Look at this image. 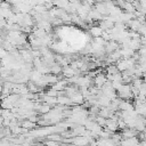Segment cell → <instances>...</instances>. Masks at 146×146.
<instances>
[{
    "label": "cell",
    "mask_w": 146,
    "mask_h": 146,
    "mask_svg": "<svg viewBox=\"0 0 146 146\" xmlns=\"http://www.w3.org/2000/svg\"><path fill=\"white\" fill-rule=\"evenodd\" d=\"M19 125L24 129V130H33L35 127H36V124L35 123H32L31 121H29V120H23L21 123H19Z\"/></svg>",
    "instance_id": "obj_10"
},
{
    "label": "cell",
    "mask_w": 146,
    "mask_h": 146,
    "mask_svg": "<svg viewBox=\"0 0 146 146\" xmlns=\"http://www.w3.org/2000/svg\"><path fill=\"white\" fill-rule=\"evenodd\" d=\"M98 14H100L103 17L105 16V15H108V13H107V9H106V7H105V3L104 2H95V8H94Z\"/></svg>",
    "instance_id": "obj_5"
},
{
    "label": "cell",
    "mask_w": 146,
    "mask_h": 146,
    "mask_svg": "<svg viewBox=\"0 0 146 146\" xmlns=\"http://www.w3.org/2000/svg\"><path fill=\"white\" fill-rule=\"evenodd\" d=\"M115 66H116V68H117V71H119L120 73L127 71V64H125V60L122 59V58L119 59V60L115 63Z\"/></svg>",
    "instance_id": "obj_12"
},
{
    "label": "cell",
    "mask_w": 146,
    "mask_h": 146,
    "mask_svg": "<svg viewBox=\"0 0 146 146\" xmlns=\"http://www.w3.org/2000/svg\"><path fill=\"white\" fill-rule=\"evenodd\" d=\"M50 74H52V75H59V74H62V70H63V67L59 65V64H57V63H54L50 67Z\"/></svg>",
    "instance_id": "obj_9"
},
{
    "label": "cell",
    "mask_w": 146,
    "mask_h": 146,
    "mask_svg": "<svg viewBox=\"0 0 146 146\" xmlns=\"http://www.w3.org/2000/svg\"><path fill=\"white\" fill-rule=\"evenodd\" d=\"M137 33H138L139 35H145V34H146V26H145V24H141V25H140V27L138 29Z\"/></svg>",
    "instance_id": "obj_17"
},
{
    "label": "cell",
    "mask_w": 146,
    "mask_h": 146,
    "mask_svg": "<svg viewBox=\"0 0 146 146\" xmlns=\"http://www.w3.org/2000/svg\"><path fill=\"white\" fill-rule=\"evenodd\" d=\"M47 137H48V139H49V140L57 141V143H59V141H62V140H63L59 133H51V135H48Z\"/></svg>",
    "instance_id": "obj_15"
},
{
    "label": "cell",
    "mask_w": 146,
    "mask_h": 146,
    "mask_svg": "<svg viewBox=\"0 0 146 146\" xmlns=\"http://www.w3.org/2000/svg\"><path fill=\"white\" fill-rule=\"evenodd\" d=\"M46 96H49V97H55V98H57V96H58V92L57 91H55L54 89H51V88H49L47 91H46V94H44Z\"/></svg>",
    "instance_id": "obj_16"
},
{
    "label": "cell",
    "mask_w": 146,
    "mask_h": 146,
    "mask_svg": "<svg viewBox=\"0 0 146 146\" xmlns=\"http://www.w3.org/2000/svg\"><path fill=\"white\" fill-rule=\"evenodd\" d=\"M107 81L106 75L104 73H98L94 79H92V84L97 88V89H102V87L105 84V82Z\"/></svg>",
    "instance_id": "obj_1"
},
{
    "label": "cell",
    "mask_w": 146,
    "mask_h": 146,
    "mask_svg": "<svg viewBox=\"0 0 146 146\" xmlns=\"http://www.w3.org/2000/svg\"><path fill=\"white\" fill-rule=\"evenodd\" d=\"M46 146H60V145H59V143H57V141L48 140V141H46Z\"/></svg>",
    "instance_id": "obj_18"
},
{
    "label": "cell",
    "mask_w": 146,
    "mask_h": 146,
    "mask_svg": "<svg viewBox=\"0 0 146 146\" xmlns=\"http://www.w3.org/2000/svg\"><path fill=\"white\" fill-rule=\"evenodd\" d=\"M70 99H71V102H72V104L73 105H79V106H81L82 104H83V102H84V98L81 96V94H79V92H76V94H74L72 97H70Z\"/></svg>",
    "instance_id": "obj_6"
},
{
    "label": "cell",
    "mask_w": 146,
    "mask_h": 146,
    "mask_svg": "<svg viewBox=\"0 0 146 146\" xmlns=\"http://www.w3.org/2000/svg\"><path fill=\"white\" fill-rule=\"evenodd\" d=\"M50 110H51V107L49 106V105H47V104H43V103H41L40 104V106L38 107V112L41 114V115H46V114H48L49 112H50Z\"/></svg>",
    "instance_id": "obj_11"
},
{
    "label": "cell",
    "mask_w": 146,
    "mask_h": 146,
    "mask_svg": "<svg viewBox=\"0 0 146 146\" xmlns=\"http://www.w3.org/2000/svg\"><path fill=\"white\" fill-rule=\"evenodd\" d=\"M90 34L94 36V38H100L102 34H103V30L99 27V25H95V26H91L90 30H89Z\"/></svg>",
    "instance_id": "obj_7"
},
{
    "label": "cell",
    "mask_w": 146,
    "mask_h": 146,
    "mask_svg": "<svg viewBox=\"0 0 146 146\" xmlns=\"http://www.w3.org/2000/svg\"><path fill=\"white\" fill-rule=\"evenodd\" d=\"M33 23H34V21H33L32 16H31L30 14H25V15L23 16V23H22V26H29V27H32V26H33ZM22 26H21V27H22Z\"/></svg>",
    "instance_id": "obj_8"
},
{
    "label": "cell",
    "mask_w": 146,
    "mask_h": 146,
    "mask_svg": "<svg viewBox=\"0 0 146 146\" xmlns=\"http://www.w3.org/2000/svg\"><path fill=\"white\" fill-rule=\"evenodd\" d=\"M79 72L80 71H74L70 66H66V67H63V70H62V76H64L67 80V79L73 78L74 75H79Z\"/></svg>",
    "instance_id": "obj_2"
},
{
    "label": "cell",
    "mask_w": 146,
    "mask_h": 146,
    "mask_svg": "<svg viewBox=\"0 0 146 146\" xmlns=\"http://www.w3.org/2000/svg\"><path fill=\"white\" fill-rule=\"evenodd\" d=\"M57 105H59V106H73L71 99L65 95L57 96Z\"/></svg>",
    "instance_id": "obj_4"
},
{
    "label": "cell",
    "mask_w": 146,
    "mask_h": 146,
    "mask_svg": "<svg viewBox=\"0 0 146 146\" xmlns=\"http://www.w3.org/2000/svg\"><path fill=\"white\" fill-rule=\"evenodd\" d=\"M116 73H120V72L117 71L115 64L107 65V67H106V74H107V75H114V74H116Z\"/></svg>",
    "instance_id": "obj_13"
},
{
    "label": "cell",
    "mask_w": 146,
    "mask_h": 146,
    "mask_svg": "<svg viewBox=\"0 0 146 146\" xmlns=\"http://www.w3.org/2000/svg\"><path fill=\"white\" fill-rule=\"evenodd\" d=\"M121 137H122V139H129V138H135V137H137V135H138V132L135 130V129H129V128H125L124 130H122L121 131Z\"/></svg>",
    "instance_id": "obj_3"
},
{
    "label": "cell",
    "mask_w": 146,
    "mask_h": 146,
    "mask_svg": "<svg viewBox=\"0 0 146 146\" xmlns=\"http://www.w3.org/2000/svg\"><path fill=\"white\" fill-rule=\"evenodd\" d=\"M2 122H3V117L0 116V127H2Z\"/></svg>",
    "instance_id": "obj_19"
},
{
    "label": "cell",
    "mask_w": 146,
    "mask_h": 146,
    "mask_svg": "<svg viewBox=\"0 0 146 146\" xmlns=\"http://www.w3.org/2000/svg\"><path fill=\"white\" fill-rule=\"evenodd\" d=\"M0 107H1L2 110H8V111H10V110L14 107V105H13L10 102H8L7 98H5V99H2V100L0 102Z\"/></svg>",
    "instance_id": "obj_14"
}]
</instances>
